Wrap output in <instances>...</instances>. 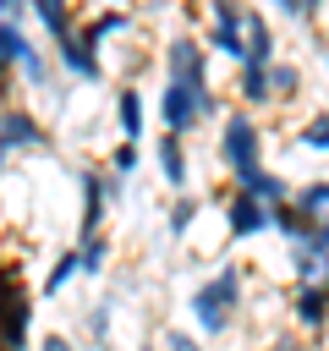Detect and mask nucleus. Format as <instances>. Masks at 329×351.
I'll use <instances>...</instances> for the list:
<instances>
[{
	"label": "nucleus",
	"mask_w": 329,
	"mask_h": 351,
	"mask_svg": "<svg viewBox=\"0 0 329 351\" xmlns=\"http://www.w3.org/2000/svg\"><path fill=\"white\" fill-rule=\"evenodd\" d=\"M236 307H241V269H236V263H219L208 280H197V291H192V318H197L203 335H225L230 318H236Z\"/></svg>",
	"instance_id": "1"
},
{
	"label": "nucleus",
	"mask_w": 329,
	"mask_h": 351,
	"mask_svg": "<svg viewBox=\"0 0 329 351\" xmlns=\"http://www.w3.org/2000/svg\"><path fill=\"white\" fill-rule=\"evenodd\" d=\"M219 159L230 165L236 181L258 176L263 170V137H258V121L247 110H225V126H219Z\"/></svg>",
	"instance_id": "2"
},
{
	"label": "nucleus",
	"mask_w": 329,
	"mask_h": 351,
	"mask_svg": "<svg viewBox=\"0 0 329 351\" xmlns=\"http://www.w3.org/2000/svg\"><path fill=\"white\" fill-rule=\"evenodd\" d=\"M0 60H5V66H22V77H27L33 88H44V82H49L44 55H38V49H33V38L22 33V5H5V11H0Z\"/></svg>",
	"instance_id": "3"
},
{
	"label": "nucleus",
	"mask_w": 329,
	"mask_h": 351,
	"mask_svg": "<svg viewBox=\"0 0 329 351\" xmlns=\"http://www.w3.org/2000/svg\"><path fill=\"white\" fill-rule=\"evenodd\" d=\"M219 110V99L208 93V88H181V82H164V93H159V121H164V132H192L197 121H208Z\"/></svg>",
	"instance_id": "4"
},
{
	"label": "nucleus",
	"mask_w": 329,
	"mask_h": 351,
	"mask_svg": "<svg viewBox=\"0 0 329 351\" xmlns=\"http://www.w3.org/2000/svg\"><path fill=\"white\" fill-rule=\"evenodd\" d=\"M164 82H181V88H208V55L197 38H170L164 44Z\"/></svg>",
	"instance_id": "5"
},
{
	"label": "nucleus",
	"mask_w": 329,
	"mask_h": 351,
	"mask_svg": "<svg viewBox=\"0 0 329 351\" xmlns=\"http://www.w3.org/2000/svg\"><path fill=\"white\" fill-rule=\"evenodd\" d=\"M225 225H230V236H236V241H252V236H263V230L274 225V208H269V203H258V197H247V192H236V197H230V208H225Z\"/></svg>",
	"instance_id": "6"
},
{
	"label": "nucleus",
	"mask_w": 329,
	"mask_h": 351,
	"mask_svg": "<svg viewBox=\"0 0 329 351\" xmlns=\"http://www.w3.org/2000/svg\"><path fill=\"white\" fill-rule=\"evenodd\" d=\"M27 324H33V296L27 285H16V274H5V351L27 346Z\"/></svg>",
	"instance_id": "7"
},
{
	"label": "nucleus",
	"mask_w": 329,
	"mask_h": 351,
	"mask_svg": "<svg viewBox=\"0 0 329 351\" xmlns=\"http://www.w3.org/2000/svg\"><path fill=\"white\" fill-rule=\"evenodd\" d=\"M55 60H60V71L77 77V82H99V77H104V66H99V55H93V44H88L82 33L66 38V44H55Z\"/></svg>",
	"instance_id": "8"
},
{
	"label": "nucleus",
	"mask_w": 329,
	"mask_h": 351,
	"mask_svg": "<svg viewBox=\"0 0 329 351\" xmlns=\"http://www.w3.org/2000/svg\"><path fill=\"white\" fill-rule=\"evenodd\" d=\"M291 313H296L302 329H324V324H329V280H324V285H296Z\"/></svg>",
	"instance_id": "9"
},
{
	"label": "nucleus",
	"mask_w": 329,
	"mask_h": 351,
	"mask_svg": "<svg viewBox=\"0 0 329 351\" xmlns=\"http://www.w3.org/2000/svg\"><path fill=\"white\" fill-rule=\"evenodd\" d=\"M154 159H159V176H164L175 192H186V148H181V137H175V132L154 137Z\"/></svg>",
	"instance_id": "10"
},
{
	"label": "nucleus",
	"mask_w": 329,
	"mask_h": 351,
	"mask_svg": "<svg viewBox=\"0 0 329 351\" xmlns=\"http://www.w3.org/2000/svg\"><path fill=\"white\" fill-rule=\"evenodd\" d=\"M104 197H110V176L88 170V176H82V236H99V225H104Z\"/></svg>",
	"instance_id": "11"
},
{
	"label": "nucleus",
	"mask_w": 329,
	"mask_h": 351,
	"mask_svg": "<svg viewBox=\"0 0 329 351\" xmlns=\"http://www.w3.org/2000/svg\"><path fill=\"white\" fill-rule=\"evenodd\" d=\"M33 16L44 22V33L55 38V44H66V38H77L82 27H77V11L71 5H60V0H33Z\"/></svg>",
	"instance_id": "12"
},
{
	"label": "nucleus",
	"mask_w": 329,
	"mask_h": 351,
	"mask_svg": "<svg viewBox=\"0 0 329 351\" xmlns=\"http://www.w3.org/2000/svg\"><path fill=\"white\" fill-rule=\"evenodd\" d=\"M0 132H5V154H16V148H38V143H44V137H38V121H33L27 110H16V104H5Z\"/></svg>",
	"instance_id": "13"
},
{
	"label": "nucleus",
	"mask_w": 329,
	"mask_h": 351,
	"mask_svg": "<svg viewBox=\"0 0 329 351\" xmlns=\"http://www.w3.org/2000/svg\"><path fill=\"white\" fill-rule=\"evenodd\" d=\"M236 192H247V197H258V203H269V208L296 203V197H291V186H285V176H274V170H258V176L236 181Z\"/></svg>",
	"instance_id": "14"
},
{
	"label": "nucleus",
	"mask_w": 329,
	"mask_h": 351,
	"mask_svg": "<svg viewBox=\"0 0 329 351\" xmlns=\"http://www.w3.org/2000/svg\"><path fill=\"white\" fill-rule=\"evenodd\" d=\"M247 66H274V33L258 11H247Z\"/></svg>",
	"instance_id": "15"
},
{
	"label": "nucleus",
	"mask_w": 329,
	"mask_h": 351,
	"mask_svg": "<svg viewBox=\"0 0 329 351\" xmlns=\"http://www.w3.org/2000/svg\"><path fill=\"white\" fill-rule=\"evenodd\" d=\"M274 230L291 241V247H302L313 230H318V219L307 214V208H296V203H285V208H274Z\"/></svg>",
	"instance_id": "16"
},
{
	"label": "nucleus",
	"mask_w": 329,
	"mask_h": 351,
	"mask_svg": "<svg viewBox=\"0 0 329 351\" xmlns=\"http://www.w3.org/2000/svg\"><path fill=\"white\" fill-rule=\"evenodd\" d=\"M115 121H121V137H126V143L143 137V93H137V88H121V93H115Z\"/></svg>",
	"instance_id": "17"
},
{
	"label": "nucleus",
	"mask_w": 329,
	"mask_h": 351,
	"mask_svg": "<svg viewBox=\"0 0 329 351\" xmlns=\"http://www.w3.org/2000/svg\"><path fill=\"white\" fill-rule=\"evenodd\" d=\"M274 66H241V104H274Z\"/></svg>",
	"instance_id": "18"
},
{
	"label": "nucleus",
	"mask_w": 329,
	"mask_h": 351,
	"mask_svg": "<svg viewBox=\"0 0 329 351\" xmlns=\"http://www.w3.org/2000/svg\"><path fill=\"white\" fill-rule=\"evenodd\" d=\"M126 27H132V11H99L93 22H82V38H88V44L99 49V44H104L110 33H126Z\"/></svg>",
	"instance_id": "19"
},
{
	"label": "nucleus",
	"mask_w": 329,
	"mask_h": 351,
	"mask_svg": "<svg viewBox=\"0 0 329 351\" xmlns=\"http://www.w3.org/2000/svg\"><path fill=\"white\" fill-rule=\"evenodd\" d=\"M77 274H82V258H77V247H71V252H60V258H55V269H49V280H44V296L66 291Z\"/></svg>",
	"instance_id": "20"
},
{
	"label": "nucleus",
	"mask_w": 329,
	"mask_h": 351,
	"mask_svg": "<svg viewBox=\"0 0 329 351\" xmlns=\"http://www.w3.org/2000/svg\"><path fill=\"white\" fill-rule=\"evenodd\" d=\"M77 258H82V274H104V263H110V241H104V230H99V236H82Z\"/></svg>",
	"instance_id": "21"
},
{
	"label": "nucleus",
	"mask_w": 329,
	"mask_h": 351,
	"mask_svg": "<svg viewBox=\"0 0 329 351\" xmlns=\"http://www.w3.org/2000/svg\"><path fill=\"white\" fill-rule=\"evenodd\" d=\"M296 143H302L307 154H329V110H318V115L296 132Z\"/></svg>",
	"instance_id": "22"
},
{
	"label": "nucleus",
	"mask_w": 329,
	"mask_h": 351,
	"mask_svg": "<svg viewBox=\"0 0 329 351\" xmlns=\"http://www.w3.org/2000/svg\"><path fill=\"white\" fill-rule=\"evenodd\" d=\"M296 208H307L313 219H329V181H307L296 192Z\"/></svg>",
	"instance_id": "23"
},
{
	"label": "nucleus",
	"mask_w": 329,
	"mask_h": 351,
	"mask_svg": "<svg viewBox=\"0 0 329 351\" xmlns=\"http://www.w3.org/2000/svg\"><path fill=\"white\" fill-rule=\"evenodd\" d=\"M269 77H274V99H296V93H302V71H296L291 60H274Z\"/></svg>",
	"instance_id": "24"
},
{
	"label": "nucleus",
	"mask_w": 329,
	"mask_h": 351,
	"mask_svg": "<svg viewBox=\"0 0 329 351\" xmlns=\"http://www.w3.org/2000/svg\"><path fill=\"white\" fill-rule=\"evenodd\" d=\"M192 219H197V197H192V192H181V197H175V208H170V236H186V230H192Z\"/></svg>",
	"instance_id": "25"
},
{
	"label": "nucleus",
	"mask_w": 329,
	"mask_h": 351,
	"mask_svg": "<svg viewBox=\"0 0 329 351\" xmlns=\"http://www.w3.org/2000/svg\"><path fill=\"white\" fill-rule=\"evenodd\" d=\"M280 16L285 22H313L318 16V0H280Z\"/></svg>",
	"instance_id": "26"
},
{
	"label": "nucleus",
	"mask_w": 329,
	"mask_h": 351,
	"mask_svg": "<svg viewBox=\"0 0 329 351\" xmlns=\"http://www.w3.org/2000/svg\"><path fill=\"white\" fill-rule=\"evenodd\" d=\"M302 247H307L313 258H329V219H318V230H313V236H307Z\"/></svg>",
	"instance_id": "27"
},
{
	"label": "nucleus",
	"mask_w": 329,
	"mask_h": 351,
	"mask_svg": "<svg viewBox=\"0 0 329 351\" xmlns=\"http://www.w3.org/2000/svg\"><path fill=\"white\" fill-rule=\"evenodd\" d=\"M110 165H115V176H126V170L137 165V143H121V148L110 154Z\"/></svg>",
	"instance_id": "28"
},
{
	"label": "nucleus",
	"mask_w": 329,
	"mask_h": 351,
	"mask_svg": "<svg viewBox=\"0 0 329 351\" xmlns=\"http://www.w3.org/2000/svg\"><path fill=\"white\" fill-rule=\"evenodd\" d=\"M164 351H203V346H197L186 329H170V335H164Z\"/></svg>",
	"instance_id": "29"
},
{
	"label": "nucleus",
	"mask_w": 329,
	"mask_h": 351,
	"mask_svg": "<svg viewBox=\"0 0 329 351\" xmlns=\"http://www.w3.org/2000/svg\"><path fill=\"white\" fill-rule=\"evenodd\" d=\"M38 351H77V346H66V335H44V346Z\"/></svg>",
	"instance_id": "30"
},
{
	"label": "nucleus",
	"mask_w": 329,
	"mask_h": 351,
	"mask_svg": "<svg viewBox=\"0 0 329 351\" xmlns=\"http://www.w3.org/2000/svg\"><path fill=\"white\" fill-rule=\"evenodd\" d=\"M269 351H302V346H291V340H280V346H269Z\"/></svg>",
	"instance_id": "31"
},
{
	"label": "nucleus",
	"mask_w": 329,
	"mask_h": 351,
	"mask_svg": "<svg viewBox=\"0 0 329 351\" xmlns=\"http://www.w3.org/2000/svg\"><path fill=\"white\" fill-rule=\"evenodd\" d=\"M324 66H329V49H324Z\"/></svg>",
	"instance_id": "32"
}]
</instances>
